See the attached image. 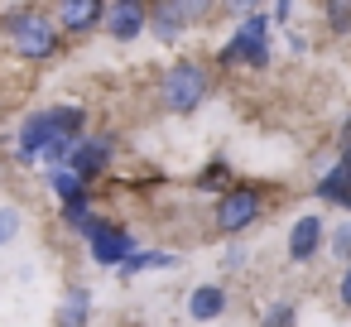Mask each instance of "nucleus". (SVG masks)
<instances>
[{"label":"nucleus","instance_id":"9d476101","mask_svg":"<svg viewBox=\"0 0 351 327\" xmlns=\"http://www.w3.org/2000/svg\"><path fill=\"white\" fill-rule=\"evenodd\" d=\"M197 15V5H178V0H164V5H154L149 10V25H154V34L159 39H178L183 34V25Z\"/></svg>","mask_w":351,"mask_h":327},{"label":"nucleus","instance_id":"7ed1b4c3","mask_svg":"<svg viewBox=\"0 0 351 327\" xmlns=\"http://www.w3.org/2000/svg\"><path fill=\"white\" fill-rule=\"evenodd\" d=\"M250 63V68H265L269 63V20L265 15H250L241 29H236V39L221 49V63Z\"/></svg>","mask_w":351,"mask_h":327},{"label":"nucleus","instance_id":"f3484780","mask_svg":"<svg viewBox=\"0 0 351 327\" xmlns=\"http://www.w3.org/2000/svg\"><path fill=\"white\" fill-rule=\"evenodd\" d=\"M15 231H20V212L15 207H0V245L15 241Z\"/></svg>","mask_w":351,"mask_h":327},{"label":"nucleus","instance_id":"ddd939ff","mask_svg":"<svg viewBox=\"0 0 351 327\" xmlns=\"http://www.w3.org/2000/svg\"><path fill=\"white\" fill-rule=\"evenodd\" d=\"M317 197H322V202H337V207H351V169L332 164V169L317 178Z\"/></svg>","mask_w":351,"mask_h":327},{"label":"nucleus","instance_id":"4468645a","mask_svg":"<svg viewBox=\"0 0 351 327\" xmlns=\"http://www.w3.org/2000/svg\"><path fill=\"white\" fill-rule=\"evenodd\" d=\"M87 308H92L87 289H68V298L58 308V327H87Z\"/></svg>","mask_w":351,"mask_h":327},{"label":"nucleus","instance_id":"aec40b11","mask_svg":"<svg viewBox=\"0 0 351 327\" xmlns=\"http://www.w3.org/2000/svg\"><path fill=\"white\" fill-rule=\"evenodd\" d=\"M332 250H337V255H341V260L351 265V226H341V231L332 236Z\"/></svg>","mask_w":351,"mask_h":327},{"label":"nucleus","instance_id":"9b49d317","mask_svg":"<svg viewBox=\"0 0 351 327\" xmlns=\"http://www.w3.org/2000/svg\"><path fill=\"white\" fill-rule=\"evenodd\" d=\"M188 313H193L197 322L221 317V313H226V293H221V284H197V289H193V298H188Z\"/></svg>","mask_w":351,"mask_h":327},{"label":"nucleus","instance_id":"6e6552de","mask_svg":"<svg viewBox=\"0 0 351 327\" xmlns=\"http://www.w3.org/2000/svg\"><path fill=\"white\" fill-rule=\"evenodd\" d=\"M106 164H111V140H106V135H97V140H77V149H73V159H68V169H73L82 183L97 178Z\"/></svg>","mask_w":351,"mask_h":327},{"label":"nucleus","instance_id":"f8f14e48","mask_svg":"<svg viewBox=\"0 0 351 327\" xmlns=\"http://www.w3.org/2000/svg\"><path fill=\"white\" fill-rule=\"evenodd\" d=\"M63 29H92L97 20H106V5L101 0H63Z\"/></svg>","mask_w":351,"mask_h":327},{"label":"nucleus","instance_id":"1a4fd4ad","mask_svg":"<svg viewBox=\"0 0 351 327\" xmlns=\"http://www.w3.org/2000/svg\"><path fill=\"white\" fill-rule=\"evenodd\" d=\"M322 250V217H298L289 226V260H313Z\"/></svg>","mask_w":351,"mask_h":327},{"label":"nucleus","instance_id":"0eeeda50","mask_svg":"<svg viewBox=\"0 0 351 327\" xmlns=\"http://www.w3.org/2000/svg\"><path fill=\"white\" fill-rule=\"evenodd\" d=\"M53 145V111H34L20 125V159H44Z\"/></svg>","mask_w":351,"mask_h":327},{"label":"nucleus","instance_id":"6ab92c4d","mask_svg":"<svg viewBox=\"0 0 351 327\" xmlns=\"http://www.w3.org/2000/svg\"><path fill=\"white\" fill-rule=\"evenodd\" d=\"M265 327H293V303H279V308H269Z\"/></svg>","mask_w":351,"mask_h":327},{"label":"nucleus","instance_id":"39448f33","mask_svg":"<svg viewBox=\"0 0 351 327\" xmlns=\"http://www.w3.org/2000/svg\"><path fill=\"white\" fill-rule=\"evenodd\" d=\"M92 255H97V265H125V260L135 255L130 231L116 226V221H101V226L92 231Z\"/></svg>","mask_w":351,"mask_h":327},{"label":"nucleus","instance_id":"423d86ee","mask_svg":"<svg viewBox=\"0 0 351 327\" xmlns=\"http://www.w3.org/2000/svg\"><path fill=\"white\" fill-rule=\"evenodd\" d=\"M145 20H149V10L135 5V0H116V5H106V34L121 39V44L140 39L145 34Z\"/></svg>","mask_w":351,"mask_h":327},{"label":"nucleus","instance_id":"412c9836","mask_svg":"<svg viewBox=\"0 0 351 327\" xmlns=\"http://www.w3.org/2000/svg\"><path fill=\"white\" fill-rule=\"evenodd\" d=\"M341 303L351 308V265H346V274H341Z\"/></svg>","mask_w":351,"mask_h":327},{"label":"nucleus","instance_id":"f257e3e1","mask_svg":"<svg viewBox=\"0 0 351 327\" xmlns=\"http://www.w3.org/2000/svg\"><path fill=\"white\" fill-rule=\"evenodd\" d=\"M5 29H10V44H15L20 58H49V53H58V29L39 10H15L5 20Z\"/></svg>","mask_w":351,"mask_h":327},{"label":"nucleus","instance_id":"2eb2a0df","mask_svg":"<svg viewBox=\"0 0 351 327\" xmlns=\"http://www.w3.org/2000/svg\"><path fill=\"white\" fill-rule=\"evenodd\" d=\"M53 193H58L63 202H77V197H87V188H82V178H77L73 169H53Z\"/></svg>","mask_w":351,"mask_h":327},{"label":"nucleus","instance_id":"f03ea898","mask_svg":"<svg viewBox=\"0 0 351 327\" xmlns=\"http://www.w3.org/2000/svg\"><path fill=\"white\" fill-rule=\"evenodd\" d=\"M202 97H207V73H202L197 63H178V68H169V73H164V87H159L164 111L188 116V111H197V106H202Z\"/></svg>","mask_w":351,"mask_h":327},{"label":"nucleus","instance_id":"a211bd4d","mask_svg":"<svg viewBox=\"0 0 351 327\" xmlns=\"http://www.w3.org/2000/svg\"><path fill=\"white\" fill-rule=\"evenodd\" d=\"M327 25H332L337 34H346V29H351V5H327Z\"/></svg>","mask_w":351,"mask_h":327},{"label":"nucleus","instance_id":"dca6fc26","mask_svg":"<svg viewBox=\"0 0 351 327\" xmlns=\"http://www.w3.org/2000/svg\"><path fill=\"white\" fill-rule=\"evenodd\" d=\"M164 265H173V255H159V250H135V255L125 260V274H140V269H164Z\"/></svg>","mask_w":351,"mask_h":327},{"label":"nucleus","instance_id":"20e7f679","mask_svg":"<svg viewBox=\"0 0 351 327\" xmlns=\"http://www.w3.org/2000/svg\"><path fill=\"white\" fill-rule=\"evenodd\" d=\"M255 217H260V193H255V188H226V193H221V202H217V226H221L226 236L245 231Z\"/></svg>","mask_w":351,"mask_h":327}]
</instances>
